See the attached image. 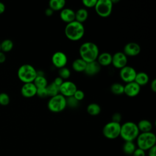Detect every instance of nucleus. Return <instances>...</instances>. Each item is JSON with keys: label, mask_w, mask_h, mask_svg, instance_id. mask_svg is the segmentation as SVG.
Masks as SVG:
<instances>
[{"label": "nucleus", "mask_w": 156, "mask_h": 156, "mask_svg": "<svg viewBox=\"0 0 156 156\" xmlns=\"http://www.w3.org/2000/svg\"><path fill=\"white\" fill-rule=\"evenodd\" d=\"M80 58L87 63L96 61L99 54V48L96 44L91 41L85 42L79 48Z\"/></svg>", "instance_id": "1"}, {"label": "nucleus", "mask_w": 156, "mask_h": 156, "mask_svg": "<svg viewBox=\"0 0 156 156\" xmlns=\"http://www.w3.org/2000/svg\"><path fill=\"white\" fill-rule=\"evenodd\" d=\"M84 34L85 27L83 24L76 21L68 23L65 27V34L66 38L73 41L80 40Z\"/></svg>", "instance_id": "2"}, {"label": "nucleus", "mask_w": 156, "mask_h": 156, "mask_svg": "<svg viewBox=\"0 0 156 156\" xmlns=\"http://www.w3.org/2000/svg\"><path fill=\"white\" fill-rule=\"evenodd\" d=\"M140 133L137 124L132 121H127L121 125L119 136L124 141H133Z\"/></svg>", "instance_id": "3"}, {"label": "nucleus", "mask_w": 156, "mask_h": 156, "mask_svg": "<svg viewBox=\"0 0 156 156\" xmlns=\"http://www.w3.org/2000/svg\"><path fill=\"white\" fill-rule=\"evenodd\" d=\"M136 140L138 148L144 151H147L154 146H155L156 143L155 135L152 132L139 133Z\"/></svg>", "instance_id": "4"}, {"label": "nucleus", "mask_w": 156, "mask_h": 156, "mask_svg": "<svg viewBox=\"0 0 156 156\" xmlns=\"http://www.w3.org/2000/svg\"><path fill=\"white\" fill-rule=\"evenodd\" d=\"M17 75L24 83H30L34 82L37 76V70L30 64H24L18 68Z\"/></svg>", "instance_id": "5"}, {"label": "nucleus", "mask_w": 156, "mask_h": 156, "mask_svg": "<svg viewBox=\"0 0 156 156\" xmlns=\"http://www.w3.org/2000/svg\"><path fill=\"white\" fill-rule=\"evenodd\" d=\"M47 106L48 109L53 113H59L64 110L66 107V98L60 93L51 97L49 99Z\"/></svg>", "instance_id": "6"}, {"label": "nucleus", "mask_w": 156, "mask_h": 156, "mask_svg": "<svg viewBox=\"0 0 156 156\" xmlns=\"http://www.w3.org/2000/svg\"><path fill=\"white\" fill-rule=\"evenodd\" d=\"M121 124L110 121L104 125L102 129V134L107 139H116L120 135Z\"/></svg>", "instance_id": "7"}, {"label": "nucleus", "mask_w": 156, "mask_h": 156, "mask_svg": "<svg viewBox=\"0 0 156 156\" xmlns=\"http://www.w3.org/2000/svg\"><path fill=\"white\" fill-rule=\"evenodd\" d=\"M113 5L111 0H98L94 9L99 16L107 18L112 13Z\"/></svg>", "instance_id": "8"}, {"label": "nucleus", "mask_w": 156, "mask_h": 156, "mask_svg": "<svg viewBox=\"0 0 156 156\" xmlns=\"http://www.w3.org/2000/svg\"><path fill=\"white\" fill-rule=\"evenodd\" d=\"M136 73L134 68L126 65L120 69L119 77L123 82L127 83L134 81Z\"/></svg>", "instance_id": "9"}, {"label": "nucleus", "mask_w": 156, "mask_h": 156, "mask_svg": "<svg viewBox=\"0 0 156 156\" xmlns=\"http://www.w3.org/2000/svg\"><path fill=\"white\" fill-rule=\"evenodd\" d=\"M77 88L76 85L72 81L65 80L59 87V93L65 98L73 96Z\"/></svg>", "instance_id": "10"}, {"label": "nucleus", "mask_w": 156, "mask_h": 156, "mask_svg": "<svg viewBox=\"0 0 156 156\" xmlns=\"http://www.w3.org/2000/svg\"><path fill=\"white\" fill-rule=\"evenodd\" d=\"M51 61L55 67L60 69L66 66L68 62V57L63 52L57 51L52 55Z\"/></svg>", "instance_id": "11"}, {"label": "nucleus", "mask_w": 156, "mask_h": 156, "mask_svg": "<svg viewBox=\"0 0 156 156\" xmlns=\"http://www.w3.org/2000/svg\"><path fill=\"white\" fill-rule=\"evenodd\" d=\"M127 57L123 53V52H115L112 55V64L113 66L118 69H121L127 65Z\"/></svg>", "instance_id": "12"}, {"label": "nucleus", "mask_w": 156, "mask_h": 156, "mask_svg": "<svg viewBox=\"0 0 156 156\" xmlns=\"http://www.w3.org/2000/svg\"><path fill=\"white\" fill-rule=\"evenodd\" d=\"M141 52V47L137 43L129 42L127 43L123 49V53L127 57L138 55Z\"/></svg>", "instance_id": "13"}, {"label": "nucleus", "mask_w": 156, "mask_h": 156, "mask_svg": "<svg viewBox=\"0 0 156 156\" xmlns=\"http://www.w3.org/2000/svg\"><path fill=\"white\" fill-rule=\"evenodd\" d=\"M141 87L136 82H132L126 83L124 87V94L129 97L133 98L136 96L140 92Z\"/></svg>", "instance_id": "14"}, {"label": "nucleus", "mask_w": 156, "mask_h": 156, "mask_svg": "<svg viewBox=\"0 0 156 156\" xmlns=\"http://www.w3.org/2000/svg\"><path fill=\"white\" fill-rule=\"evenodd\" d=\"M37 89V87L33 82L25 83L21 87V93L25 98H32L36 95Z\"/></svg>", "instance_id": "15"}, {"label": "nucleus", "mask_w": 156, "mask_h": 156, "mask_svg": "<svg viewBox=\"0 0 156 156\" xmlns=\"http://www.w3.org/2000/svg\"><path fill=\"white\" fill-rule=\"evenodd\" d=\"M60 18L65 23H69L75 21V12L69 8H64L60 12Z\"/></svg>", "instance_id": "16"}, {"label": "nucleus", "mask_w": 156, "mask_h": 156, "mask_svg": "<svg viewBox=\"0 0 156 156\" xmlns=\"http://www.w3.org/2000/svg\"><path fill=\"white\" fill-rule=\"evenodd\" d=\"M101 66L98 63V62L94 61L91 62H89L87 63L85 69L84 70V73L90 76H94L99 73L101 70Z\"/></svg>", "instance_id": "17"}, {"label": "nucleus", "mask_w": 156, "mask_h": 156, "mask_svg": "<svg viewBox=\"0 0 156 156\" xmlns=\"http://www.w3.org/2000/svg\"><path fill=\"white\" fill-rule=\"evenodd\" d=\"M96 61L101 66H107L112 64V55L107 52L99 53Z\"/></svg>", "instance_id": "18"}, {"label": "nucleus", "mask_w": 156, "mask_h": 156, "mask_svg": "<svg viewBox=\"0 0 156 156\" xmlns=\"http://www.w3.org/2000/svg\"><path fill=\"white\" fill-rule=\"evenodd\" d=\"M136 124L139 131L141 133L149 132L152 129V124L147 119H141Z\"/></svg>", "instance_id": "19"}, {"label": "nucleus", "mask_w": 156, "mask_h": 156, "mask_svg": "<svg viewBox=\"0 0 156 156\" xmlns=\"http://www.w3.org/2000/svg\"><path fill=\"white\" fill-rule=\"evenodd\" d=\"M149 80V76L145 72H138L136 73L134 82H136L138 85L143 86L146 85Z\"/></svg>", "instance_id": "20"}, {"label": "nucleus", "mask_w": 156, "mask_h": 156, "mask_svg": "<svg viewBox=\"0 0 156 156\" xmlns=\"http://www.w3.org/2000/svg\"><path fill=\"white\" fill-rule=\"evenodd\" d=\"M88 16V12L86 9L80 8L75 12V21L83 23L85 22Z\"/></svg>", "instance_id": "21"}, {"label": "nucleus", "mask_w": 156, "mask_h": 156, "mask_svg": "<svg viewBox=\"0 0 156 156\" xmlns=\"http://www.w3.org/2000/svg\"><path fill=\"white\" fill-rule=\"evenodd\" d=\"M87 63L81 58H78L73 62L72 68L76 72H84Z\"/></svg>", "instance_id": "22"}, {"label": "nucleus", "mask_w": 156, "mask_h": 156, "mask_svg": "<svg viewBox=\"0 0 156 156\" xmlns=\"http://www.w3.org/2000/svg\"><path fill=\"white\" fill-rule=\"evenodd\" d=\"M66 4L65 0H51L49 2V7L54 12L61 11L64 9Z\"/></svg>", "instance_id": "23"}, {"label": "nucleus", "mask_w": 156, "mask_h": 156, "mask_svg": "<svg viewBox=\"0 0 156 156\" xmlns=\"http://www.w3.org/2000/svg\"><path fill=\"white\" fill-rule=\"evenodd\" d=\"M136 148L133 141H125L122 146V151L127 155H132Z\"/></svg>", "instance_id": "24"}, {"label": "nucleus", "mask_w": 156, "mask_h": 156, "mask_svg": "<svg viewBox=\"0 0 156 156\" xmlns=\"http://www.w3.org/2000/svg\"><path fill=\"white\" fill-rule=\"evenodd\" d=\"M101 111L100 105L96 103H90L87 107V113L91 116L98 115Z\"/></svg>", "instance_id": "25"}, {"label": "nucleus", "mask_w": 156, "mask_h": 156, "mask_svg": "<svg viewBox=\"0 0 156 156\" xmlns=\"http://www.w3.org/2000/svg\"><path fill=\"white\" fill-rule=\"evenodd\" d=\"M33 83L37 88H46L48 85V80L44 76H37Z\"/></svg>", "instance_id": "26"}, {"label": "nucleus", "mask_w": 156, "mask_h": 156, "mask_svg": "<svg viewBox=\"0 0 156 156\" xmlns=\"http://www.w3.org/2000/svg\"><path fill=\"white\" fill-rule=\"evenodd\" d=\"M46 88L48 92V95L50 98L59 94V87L56 85L53 82L49 84H48Z\"/></svg>", "instance_id": "27"}, {"label": "nucleus", "mask_w": 156, "mask_h": 156, "mask_svg": "<svg viewBox=\"0 0 156 156\" xmlns=\"http://www.w3.org/2000/svg\"><path fill=\"white\" fill-rule=\"evenodd\" d=\"M124 85L118 82H115L111 85L110 91L114 94L120 95L124 94Z\"/></svg>", "instance_id": "28"}, {"label": "nucleus", "mask_w": 156, "mask_h": 156, "mask_svg": "<svg viewBox=\"0 0 156 156\" xmlns=\"http://www.w3.org/2000/svg\"><path fill=\"white\" fill-rule=\"evenodd\" d=\"M13 47V43L11 40L5 39L1 43V51L2 52H9Z\"/></svg>", "instance_id": "29"}, {"label": "nucleus", "mask_w": 156, "mask_h": 156, "mask_svg": "<svg viewBox=\"0 0 156 156\" xmlns=\"http://www.w3.org/2000/svg\"><path fill=\"white\" fill-rule=\"evenodd\" d=\"M58 77H61L63 80L68 79L71 76L70 70L66 67H63L58 69Z\"/></svg>", "instance_id": "30"}, {"label": "nucleus", "mask_w": 156, "mask_h": 156, "mask_svg": "<svg viewBox=\"0 0 156 156\" xmlns=\"http://www.w3.org/2000/svg\"><path fill=\"white\" fill-rule=\"evenodd\" d=\"M66 106H68L71 108H75L79 106V102L76 100L73 96L66 98Z\"/></svg>", "instance_id": "31"}, {"label": "nucleus", "mask_w": 156, "mask_h": 156, "mask_svg": "<svg viewBox=\"0 0 156 156\" xmlns=\"http://www.w3.org/2000/svg\"><path fill=\"white\" fill-rule=\"evenodd\" d=\"M10 102V98L5 93H0V104L2 105H7Z\"/></svg>", "instance_id": "32"}, {"label": "nucleus", "mask_w": 156, "mask_h": 156, "mask_svg": "<svg viewBox=\"0 0 156 156\" xmlns=\"http://www.w3.org/2000/svg\"><path fill=\"white\" fill-rule=\"evenodd\" d=\"M36 95L40 98H45L48 96L46 88H40L37 89Z\"/></svg>", "instance_id": "33"}, {"label": "nucleus", "mask_w": 156, "mask_h": 156, "mask_svg": "<svg viewBox=\"0 0 156 156\" xmlns=\"http://www.w3.org/2000/svg\"><path fill=\"white\" fill-rule=\"evenodd\" d=\"M76 100H77L79 102L83 100L84 99L85 97V94L84 92L81 90H79L77 89V90L75 91L74 94L73 96Z\"/></svg>", "instance_id": "34"}, {"label": "nucleus", "mask_w": 156, "mask_h": 156, "mask_svg": "<svg viewBox=\"0 0 156 156\" xmlns=\"http://www.w3.org/2000/svg\"><path fill=\"white\" fill-rule=\"evenodd\" d=\"M98 0H83L82 1L83 5L87 8L94 7Z\"/></svg>", "instance_id": "35"}, {"label": "nucleus", "mask_w": 156, "mask_h": 156, "mask_svg": "<svg viewBox=\"0 0 156 156\" xmlns=\"http://www.w3.org/2000/svg\"><path fill=\"white\" fill-rule=\"evenodd\" d=\"M121 119H122L121 115L118 112H116V113H113L112 116V121L115 122L120 123Z\"/></svg>", "instance_id": "36"}, {"label": "nucleus", "mask_w": 156, "mask_h": 156, "mask_svg": "<svg viewBox=\"0 0 156 156\" xmlns=\"http://www.w3.org/2000/svg\"><path fill=\"white\" fill-rule=\"evenodd\" d=\"M132 156H146L145 151L137 147L132 154Z\"/></svg>", "instance_id": "37"}, {"label": "nucleus", "mask_w": 156, "mask_h": 156, "mask_svg": "<svg viewBox=\"0 0 156 156\" xmlns=\"http://www.w3.org/2000/svg\"><path fill=\"white\" fill-rule=\"evenodd\" d=\"M148 151V156H156V146H154Z\"/></svg>", "instance_id": "38"}, {"label": "nucleus", "mask_w": 156, "mask_h": 156, "mask_svg": "<svg viewBox=\"0 0 156 156\" xmlns=\"http://www.w3.org/2000/svg\"><path fill=\"white\" fill-rule=\"evenodd\" d=\"M63 80L61 78V77H57L54 80V81H53V82L56 85H57L58 87H60L62 84V83L63 82Z\"/></svg>", "instance_id": "39"}, {"label": "nucleus", "mask_w": 156, "mask_h": 156, "mask_svg": "<svg viewBox=\"0 0 156 156\" xmlns=\"http://www.w3.org/2000/svg\"><path fill=\"white\" fill-rule=\"evenodd\" d=\"M151 90L154 92L155 93L156 92V79H153L151 83Z\"/></svg>", "instance_id": "40"}, {"label": "nucleus", "mask_w": 156, "mask_h": 156, "mask_svg": "<svg viewBox=\"0 0 156 156\" xmlns=\"http://www.w3.org/2000/svg\"><path fill=\"white\" fill-rule=\"evenodd\" d=\"M44 13H45V15H46V16H51L52 15V14H53V13H54V11H53L51 9H50L49 7H48V8H47V9L45 10Z\"/></svg>", "instance_id": "41"}, {"label": "nucleus", "mask_w": 156, "mask_h": 156, "mask_svg": "<svg viewBox=\"0 0 156 156\" xmlns=\"http://www.w3.org/2000/svg\"><path fill=\"white\" fill-rule=\"evenodd\" d=\"M5 58H6V57L4 53L2 51H0V63H4L5 60Z\"/></svg>", "instance_id": "42"}, {"label": "nucleus", "mask_w": 156, "mask_h": 156, "mask_svg": "<svg viewBox=\"0 0 156 156\" xmlns=\"http://www.w3.org/2000/svg\"><path fill=\"white\" fill-rule=\"evenodd\" d=\"M5 7L4 4L2 2H0V14H2V13H4V12L5 11Z\"/></svg>", "instance_id": "43"}, {"label": "nucleus", "mask_w": 156, "mask_h": 156, "mask_svg": "<svg viewBox=\"0 0 156 156\" xmlns=\"http://www.w3.org/2000/svg\"><path fill=\"white\" fill-rule=\"evenodd\" d=\"M0 51H1V43H0Z\"/></svg>", "instance_id": "44"}]
</instances>
